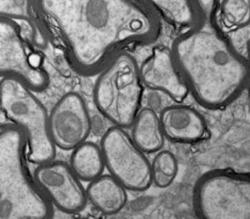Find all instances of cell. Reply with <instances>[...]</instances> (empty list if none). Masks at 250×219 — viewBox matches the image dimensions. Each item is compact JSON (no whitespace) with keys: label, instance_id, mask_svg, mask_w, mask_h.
<instances>
[{"label":"cell","instance_id":"6da1fadb","mask_svg":"<svg viewBox=\"0 0 250 219\" xmlns=\"http://www.w3.org/2000/svg\"><path fill=\"white\" fill-rule=\"evenodd\" d=\"M34 7L47 36L83 76L98 74L125 49L150 44L161 30L145 0H34Z\"/></svg>","mask_w":250,"mask_h":219},{"label":"cell","instance_id":"7a4b0ae2","mask_svg":"<svg viewBox=\"0 0 250 219\" xmlns=\"http://www.w3.org/2000/svg\"><path fill=\"white\" fill-rule=\"evenodd\" d=\"M197 19L172 44L171 53L189 92L209 110L233 103L247 88L248 57L220 24V0H194Z\"/></svg>","mask_w":250,"mask_h":219},{"label":"cell","instance_id":"3957f363","mask_svg":"<svg viewBox=\"0 0 250 219\" xmlns=\"http://www.w3.org/2000/svg\"><path fill=\"white\" fill-rule=\"evenodd\" d=\"M27 160L24 131L14 124L0 127V219H48L54 214Z\"/></svg>","mask_w":250,"mask_h":219},{"label":"cell","instance_id":"277c9868","mask_svg":"<svg viewBox=\"0 0 250 219\" xmlns=\"http://www.w3.org/2000/svg\"><path fill=\"white\" fill-rule=\"evenodd\" d=\"M94 103L114 126L130 128L142 105L144 85L136 58L127 52L116 55L98 73Z\"/></svg>","mask_w":250,"mask_h":219},{"label":"cell","instance_id":"5b68a950","mask_svg":"<svg viewBox=\"0 0 250 219\" xmlns=\"http://www.w3.org/2000/svg\"><path fill=\"white\" fill-rule=\"evenodd\" d=\"M0 110L12 124L24 131L28 161L38 165L54 159L57 147L49 132V114L33 91L14 78H2Z\"/></svg>","mask_w":250,"mask_h":219},{"label":"cell","instance_id":"8992f818","mask_svg":"<svg viewBox=\"0 0 250 219\" xmlns=\"http://www.w3.org/2000/svg\"><path fill=\"white\" fill-rule=\"evenodd\" d=\"M193 207L201 219H249V174L230 169L203 174L194 186Z\"/></svg>","mask_w":250,"mask_h":219},{"label":"cell","instance_id":"52a82bcc","mask_svg":"<svg viewBox=\"0 0 250 219\" xmlns=\"http://www.w3.org/2000/svg\"><path fill=\"white\" fill-rule=\"evenodd\" d=\"M0 78H14L33 91L49 85V75L40 51L29 42L20 26L0 17Z\"/></svg>","mask_w":250,"mask_h":219},{"label":"cell","instance_id":"ba28073f","mask_svg":"<svg viewBox=\"0 0 250 219\" xmlns=\"http://www.w3.org/2000/svg\"><path fill=\"white\" fill-rule=\"evenodd\" d=\"M109 175L130 191H146L152 185L151 163L123 128H108L100 142Z\"/></svg>","mask_w":250,"mask_h":219},{"label":"cell","instance_id":"9c48e42d","mask_svg":"<svg viewBox=\"0 0 250 219\" xmlns=\"http://www.w3.org/2000/svg\"><path fill=\"white\" fill-rule=\"evenodd\" d=\"M34 178L52 206L62 212L76 214L87 206L88 199L82 180L70 164L54 159L38 164Z\"/></svg>","mask_w":250,"mask_h":219},{"label":"cell","instance_id":"30bf717a","mask_svg":"<svg viewBox=\"0 0 250 219\" xmlns=\"http://www.w3.org/2000/svg\"><path fill=\"white\" fill-rule=\"evenodd\" d=\"M49 132L56 147L73 150L87 140L92 131V120L84 99L75 91L65 93L48 117Z\"/></svg>","mask_w":250,"mask_h":219},{"label":"cell","instance_id":"8fae6325","mask_svg":"<svg viewBox=\"0 0 250 219\" xmlns=\"http://www.w3.org/2000/svg\"><path fill=\"white\" fill-rule=\"evenodd\" d=\"M143 85L150 91H161L177 103L187 98L189 90L179 74L171 49L159 46L139 66Z\"/></svg>","mask_w":250,"mask_h":219},{"label":"cell","instance_id":"7c38bea8","mask_svg":"<svg viewBox=\"0 0 250 219\" xmlns=\"http://www.w3.org/2000/svg\"><path fill=\"white\" fill-rule=\"evenodd\" d=\"M159 117L164 136L173 143L196 144L209 135L205 117L190 106L167 105L159 112Z\"/></svg>","mask_w":250,"mask_h":219},{"label":"cell","instance_id":"4fadbf2b","mask_svg":"<svg viewBox=\"0 0 250 219\" xmlns=\"http://www.w3.org/2000/svg\"><path fill=\"white\" fill-rule=\"evenodd\" d=\"M0 17L14 21L37 49L48 45L47 36L35 12L34 0H0Z\"/></svg>","mask_w":250,"mask_h":219},{"label":"cell","instance_id":"5bb4252c","mask_svg":"<svg viewBox=\"0 0 250 219\" xmlns=\"http://www.w3.org/2000/svg\"><path fill=\"white\" fill-rule=\"evenodd\" d=\"M91 205L105 215H114L127 204V189L111 175L92 180L85 189Z\"/></svg>","mask_w":250,"mask_h":219},{"label":"cell","instance_id":"9a60e30c","mask_svg":"<svg viewBox=\"0 0 250 219\" xmlns=\"http://www.w3.org/2000/svg\"><path fill=\"white\" fill-rule=\"evenodd\" d=\"M130 137L145 154L159 152L165 143L159 113L149 107L141 108L132 122Z\"/></svg>","mask_w":250,"mask_h":219},{"label":"cell","instance_id":"2e32d148","mask_svg":"<svg viewBox=\"0 0 250 219\" xmlns=\"http://www.w3.org/2000/svg\"><path fill=\"white\" fill-rule=\"evenodd\" d=\"M69 164L74 174L84 182L103 175L105 167L100 146L91 142H83L73 148Z\"/></svg>","mask_w":250,"mask_h":219},{"label":"cell","instance_id":"e0dca14e","mask_svg":"<svg viewBox=\"0 0 250 219\" xmlns=\"http://www.w3.org/2000/svg\"><path fill=\"white\" fill-rule=\"evenodd\" d=\"M154 13L177 29H187L197 19L194 0H145Z\"/></svg>","mask_w":250,"mask_h":219},{"label":"cell","instance_id":"ac0fdd59","mask_svg":"<svg viewBox=\"0 0 250 219\" xmlns=\"http://www.w3.org/2000/svg\"><path fill=\"white\" fill-rule=\"evenodd\" d=\"M250 0H220L218 16L225 26L233 30L249 27Z\"/></svg>","mask_w":250,"mask_h":219},{"label":"cell","instance_id":"d6986e66","mask_svg":"<svg viewBox=\"0 0 250 219\" xmlns=\"http://www.w3.org/2000/svg\"><path fill=\"white\" fill-rule=\"evenodd\" d=\"M152 184L159 188H167L178 174V162L170 151H159L151 163Z\"/></svg>","mask_w":250,"mask_h":219},{"label":"cell","instance_id":"ffe728a7","mask_svg":"<svg viewBox=\"0 0 250 219\" xmlns=\"http://www.w3.org/2000/svg\"><path fill=\"white\" fill-rule=\"evenodd\" d=\"M167 99L168 97L165 93L156 91H151L147 98V107L151 108L155 112L161 111L164 107H166L168 105L165 103V100Z\"/></svg>","mask_w":250,"mask_h":219}]
</instances>
